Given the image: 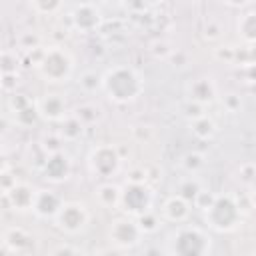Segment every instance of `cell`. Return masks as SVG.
<instances>
[{
    "label": "cell",
    "instance_id": "6da1fadb",
    "mask_svg": "<svg viewBox=\"0 0 256 256\" xmlns=\"http://www.w3.org/2000/svg\"><path fill=\"white\" fill-rule=\"evenodd\" d=\"M104 94L118 104H128L136 100L142 90H144V80L142 76L130 68V66H112L110 70L104 72L102 76V86Z\"/></svg>",
    "mask_w": 256,
    "mask_h": 256
},
{
    "label": "cell",
    "instance_id": "7a4b0ae2",
    "mask_svg": "<svg viewBox=\"0 0 256 256\" xmlns=\"http://www.w3.org/2000/svg\"><path fill=\"white\" fill-rule=\"evenodd\" d=\"M210 236L198 228L180 224L166 240V252L174 256H204L210 252Z\"/></svg>",
    "mask_w": 256,
    "mask_h": 256
},
{
    "label": "cell",
    "instance_id": "3957f363",
    "mask_svg": "<svg viewBox=\"0 0 256 256\" xmlns=\"http://www.w3.org/2000/svg\"><path fill=\"white\" fill-rule=\"evenodd\" d=\"M206 224L216 232H230L240 222V206L234 196L218 194L214 196L212 204L204 210Z\"/></svg>",
    "mask_w": 256,
    "mask_h": 256
},
{
    "label": "cell",
    "instance_id": "277c9868",
    "mask_svg": "<svg viewBox=\"0 0 256 256\" xmlns=\"http://www.w3.org/2000/svg\"><path fill=\"white\" fill-rule=\"evenodd\" d=\"M36 68L46 82H66L74 70V60L68 50L60 46H52L42 50Z\"/></svg>",
    "mask_w": 256,
    "mask_h": 256
},
{
    "label": "cell",
    "instance_id": "5b68a950",
    "mask_svg": "<svg viewBox=\"0 0 256 256\" xmlns=\"http://www.w3.org/2000/svg\"><path fill=\"white\" fill-rule=\"evenodd\" d=\"M120 206L128 216H140L152 206V190L144 182L130 180L120 190Z\"/></svg>",
    "mask_w": 256,
    "mask_h": 256
},
{
    "label": "cell",
    "instance_id": "8992f818",
    "mask_svg": "<svg viewBox=\"0 0 256 256\" xmlns=\"http://www.w3.org/2000/svg\"><path fill=\"white\" fill-rule=\"evenodd\" d=\"M88 220H90V214L82 202H64L54 218V224L64 234L74 236V234H80L88 226Z\"/></svg>",
    "mask_w": 256,
    "mask_h": 256
},
{
    "label": "cell",
    "instance_id": "52a82bcc",
    "mask_svg": "<svg viewBox=\"0 0 256 256\" xmlns=\"http://www.w3.org/2000/svg\"><path fill=\"white\" fill-rule=\"evenodd\" d=\"M88 166H90L92 174H96L100 178H110L120 168V154L112 144H100L90 150Z\"/></svg>",
    "mask_w": 256,
    "mask_h": 256
},
{
    "label": "cell",
    "instance_id": "ba28073f",
    "mask_svg": "<svg viewBox=\"0 0 256 256\" xmlns=\"http://www.w3.org/2000/svg\"><path fill=\"white\" fill-rule=\"evenodd\" d=\"M140 236H142V230H140L138 222L132 220L130 216L116 218L108 230V238L116 248H132L140 242Z\"/></svg>",
    "mask_w": 256,
    "mask_h": 256
},
{
    "label": "cell",
    "instance_id": "9c48e42d",
    "mask_svg": "<svg viewBox=\"0 0 256 256\" xmlns=\"http://www.w3.org/2000/svg\"><path fill=\"white\" fill-rule=\"evenodd\" d=\"M70 20H72V26H74L78 32H94V30H98L100 24H102V14H100V10H98L94 4L82 2V4H78V6L72 10Z\"/></svg>",
    "mask_w": 256,
    "mask_h": 256
},
{
    "label": "cell",
    "instance_id": "30bf717a",
    "mask_svg": "<svg viewBox=\"0 0 256 256\" xmlns=\"http://www.w3.org/2000/svg\"><path fill=\"white\" fill-rule=\"evenodd\" d=\"M42 172H44V178L50 182H64L72 172V162L68 154H64L62 150H56L48 154Z\"/></svg>",
    "mask_w": 256,
    "mask_h": 256
},
{
    "label": "cell",
    "instance_id": "8fae6325",
    "mask_svg": "<svg viewBox=\"0 0 256 256\" xmlns=\"http://www.w3.org/2000/svg\"><path fill=\"white\" fill-rule=\"evenodd\" d=\"M62 198L52 192V190H36V198H34V206H32V212L42 218V220H48V218H56L58 210L62 208Z\"/></svg>",
    "mask_w": 256,
    "mask_h": 256
},
{
    "label": "cell",
    "instance_id": "7c38bea8",
    "mask_svg": "<svg viewBox=\"0 0 256 256\" xmlns=\"http://www.w3.org/2000/svg\"><path fill=\"white\" fill-rule=\"evenodd\" d=\"M40 118L48 122H62L66 118V102L60 94H46L36 102Z\"/></svg>",
    "mask_w": 256,
    "mask_h": 256
},
{
    "label": "cell",
    "instance_id": "4fadbf2b",
    "mask_svg": "<svg viewBox=\"0 0 256 256\" xmlns=\"http://www.w3.org/2000/svg\"><path fill=\"white\" fill-rule=\"evenodd\" d=\"M34 198H36V190H32L28 184L24 182H16L8 192H4V200L10 202V206L14 210H32L34 206Z\"/></svg>",
    "mask_w": 256,
    "mask_h": 256
},
{
    "label": "cell",
    "instance_id": "5bb4252c",
    "mask_svg": "<svg viewBox=\"0 0 256 256\" xmlns=\"http://www.w3.org/2000/svg\"><path fill=\"white\" fill-rule=\"evenodd\" d=\"M162 216L168 220V222H184L188 216H190V202L186 198H182L180 194H174L170 198H166L164 206H162Z\"/></svg>",
    "mask_w": 256,
    "mask_h": 256
},
{
    "label": "cell",
    "instance_id": "9a60e30c",
    "mask_svg": "<svg viewBox=\"0 0 256 256\" xmlns=\"http://www.w3.org/2000/svg\"><path fill=\"white\" fill-rule=\"evenodd\" d=\"M30 242H32L30 234H28L26 230H22V228H8V230L2 234V244H4V248L10 250V252H20V250L28 248Z\"/></svg>",
    "mask_w": 256,
    "mask_h": 256
},
{
    "label": "cell",
    "instance_id": "2e32d148",
    "mask_svg": "<svg viewBox=\"0 0 256 256\" xmlns=\"http://www.w3.org/2000/svg\"><path fill=\"white\" fill-rule=\"evenodd\" d=\"M214 96H216L214 84H212L210 80H206V78H200V80H196V82L190 86V98H192V102H196V104H206V102H210Z\"/></svg>",
    "mask_w": 256,
    "mask_h": 256
},
{
    "label": "cell",
    "instance_id": "e0dca14e",
    "mask_svg": "<svg viewBox=\"0 0 256 256\" xmlns=\"http://www.w3.org/2000/svg\"><path fill=\"white\" fill-rule=\"evenodd\" d=\"M214 132H216V124L208 118V116H196L194 120H192V134L196 136V138H200V140H208V138H212L214 136Z\"/></svg>",
    "mask_w": 256,
    "mask_h": 256
},
{
    "label": "cell",
    "instance_id": "ac0fdd59",
    "mask_svg": "<svg viewBox=\"0 0 256 256\" xmlns=\"http://www.w3.org/2000/svg\"><path fill=\"white\" fill-rule=\"evenodd\" d=\"M238 34L246 42H256V12H246L238 20Z\"/></svg>",
    "mask_w": 256,
    "mask_h": 256
},
{
    "label": "cell",
    "instance_id": "d6986e66",
    "mask_svg": "<svg viewBox=\"0 0 256 256\" xmlns=\"http://www.w3.org/2000/svg\"><path fill=\"white\" fill-rule=\"evenodd\" d=\"M120 190H122V188H118V186H114V184H104V186L98 188L96 196H98V200H100L102 206L112 208V206L120 204Z\"/></svg>",
    "mask_w": 256,
    "mask_h": 256
},
{
    "label": "cell",
    "instance_id": "ffe728a7",
    "mask_svg": "<svg viewBox=\"0 0 256 256\" xmlns=\"http://www.w3.org/2000/svg\"><path fill=\"white\" fill-rule=\"evenodd\" d=\"M84 130V122L74 114V116H66L62 120V136L66 140H76Z\"/></svg>",
    "mask_w": 256,
    "mask_h": 256
},
{
    "label": "cell",
    "instance_id": "44dd1931",
    "mask_svg": "<svg viewBox=\"0 0 256 256\" xmlns=\"http://www.w3.org/2000/svg\"><path fill=\"white\" fill-rule=\"evenodd\" d=\"M38 118H40V112H38V106H34V104H28L16 112V122L20 126H32Z\"/></svg>",
    "mask_w": 256,
    "mask_h": 256
},
{
    "label": "cell",
    "instance_id": "7402d4cb",
    "mask_svg": "<svg viewBox=\"0 0 256 256\" xmlns=\"http://www.w3.org/2000/svg\"><path fill=\"white\" fill-rule=\"evenodd\" d=\"M200 184H198V180H194V178H188V180H184V182H180V186H178V194L182 196V198H186L188 202H194L196 200V196L200 194Z\"/></svg>",
    "mask_w": 256,
    "mask_h": 256
},
{
    "label": "cell",
    "instance_id": "603a6c76",
    "mask_svg": "<svg viewBox=\"0 0 256 256\" xmlns=\"http://www.w3.org/2000/svg\"><path fill=\"white\" fill-rule=\"evenodd\" d=\"M138 226H140V230H142V234H150V232H156L158 230V224H160V220L148 210V212H144V214H140L138 216Z\"/></svg>",
    "mask_w": 256,
    "mask_h": 256
},
{
    "label": "cell",
    "instance_id": "cb8c5ba5",
    "mask_svg": "<svg viewBox=\"0 0 256 256\" xmlns=\"http://www.w3.org/2000/svg\"><path fill=\"white\" fill-rule=\"evenodd\" d=\"M32 4H34V10L40 14H54L60 10L62 0H32Z\"/></svg>",
    "mask_w": 256,
    "mask_h": 256
},
{
    "label": "cell",
    "instance_id": "d4e9b609",
    "mask_svg": "<svg viewBox=\"0 0 256 256\" xmlns=\"http://www.w3.org/2000/svg\"><path fill=\"white\" fill-rule=\"evenodd\" d=\"M202 164H204V160H202V156L196 154V152L184 156V168H186L188 172H196L198 168H202Z\"/></svg>",
    "mask_w": 256,
    "mask_h": 256
},
{
    "label": "cell",
    "instance_id": "484cf974",
    "mask_svg": "<svg viewBox=\"0 0 256 256\" xmlns=\"http://www.w3.org/2000/svg\"><path fill=\"white\" fill-rule=\"evenodd\" d=\"M80 86H84L86 90H94L96 86H102V78H98L94 72H84L80 78Z\"/></svg>",
    "mask_w": 256,
    "mask_h": 256
},
{
    "label": "cell",
    "instance_id": "4316f807",
    "mask_svg": "<svg viewBox=\"0 0 256 256\" xmlns=\"http://www.w3.org/2000/svg\"><path fill=\"white\" fill-rule=\"evenodd\" d=\"M212 200H214V194H208V192H204V190H200V194L196 196V200H194V204L198 206V208H202V210H206L210 204H212Z\"/></svg>",
    "mask_w": 256,
    "mask_h": 256
},
{
    "label": "cell",
    "instance_id": "83f0119b",
    "mask_svg": "<svg viewBox=\"0 0 256 256\" xmlns=\"http://www.w3.org/2000/svg\"><path fill=\"white\" fill-rule=\"evenodd\" d=\"M30 102H28V98H24L22 94H14L12 96V100H10V106H12V110L14 112H18V110H22L24 106H28Z\"/></svg>",
    "mask_w": 256,
    "mask_h": 256
},
{
    "label": "cell",
    "instance_id": "f1b7e54d",
    "mask_svg": "<svg viewBox=\"0 0 256 256\" xmlns=\"http://www.w3.org/2000/svg\"><path fill=\"white\" fill-rule=\"evenodd\" d=\"M14 184H16V182H10V172L4 168V170H2V192H8Z\"/></svg>",
    "mask_w": 256,
    "mask_h": 256
},
{
    "label": "cell",
    "instance_id": "f546056e",
    "mask_svg": "<svg viewBox=\"0 0 256 256\" xmlns=\"http://www.w3.org/2000/svg\"><path fill=\"white\" fill-rule=\"evenodd\" d=\"M224 4H228V6H232V8H242V6H246L250 0H222Z\"/></svg>",
    "mask_w": 256,
    "mask_h": 256
},
{
    "label": "cell",
    "instance_id": "4dcf8cb0",
    "mask_svg": "<svg viewBox=\"0 0 256 256\" xmlns=\"http://www.w3.org/2000/svg\"><path fill=\"white\" fill-rule=\"evenodd\" d=\"M64 252H74V254H78L80 250H78V248H56V250H54V254H64Z\"/></svg>",
    "mask_w": 256,
    "mask_h": 256
},
{
    "label": "cell",
    "instance_id": "1f68e13d",
    "mask_svg": "<svg viewBox=\"0 0 256 256\" xmlns=\"http://www.w3.org/2000/svg\"><path fill=\"white\" fill-rule=\"evenodd\" d=\"M144 2H146V4H156L158 0H144Z\"/></svg>",
    "mask_w": 256,
    "mask_h": 256
}]
</instances>
